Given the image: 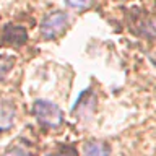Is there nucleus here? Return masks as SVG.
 Returning a JSON list of instances; mask_svg holds the SVG:
<instances>
[{
  "label": "nucleus",
  "mask_w": 156,
  "mask_h": 156,
  "mask_svg": "<svg viewBox=\"0 0 156 156\" xmlns=\"http://www.w3.org/2000/svg\"><path fill=\"white\" fill-rule=\"evenodd\" d=\"M33 115L44 129H57L63 124V112L55 102L49 99H36L33 104Z\"/></svg>",
  "instance_id": "f257e3e1"
},
{
  "label": "nucleus",
  "mask_w": 156,
  "mask_h": 156,
  "mask_svg": "<svg viewBox=\"0 0 156 156\" xmlns=\"http://www.w3.org/2000/svg\"><path fill=\"white\" fill-rule=\"evenodd\" d=\"M68 24V15L63 12H52L42 18L39 33L44 39H55Z\"/></svg>",
  "instance_id": "f03ea898"
},
{
  "label": "nucleus",
  "mask_w": 156,
  "mask_h": 156,
  "mask_svg": "<svg viewBox=\"0 0 156 156\" xmlns=\"http://www.w3.org/2000/svg\"><path fill=\"white\" fill-rule=\"evenodd\" d=\"M2 39L8 44H13V46H23L28 41V31L23 26L7 24L2 31Z\"/></svg>",
  "instance_id": "7ed1b4c3"
},
{
  "label": "nucleus",
  "mask_w": 156,
  "mask_h": 156,
  "mask_svg": "<svg viewBox=\"0 0 156 156\" xmlns=\"http://www.w3.org/2000/svg\"><path fill=\"white\" fill-rule=\"evenodd\" d=\"M96 98L91 93V90H86L83 94L78 98L75 107H73V114H78V117H91L93 111H94Z\"/></svg>",
  "instance_id": "20e7f679"
},
{
  "label": "nucleus",
  "mask_w": 156,
  "mask_h": 156,
  "mask_svg": "<svg viewBox=\"0 0 156 156\" xmlns=\"http://www.w3.org/2000/svg\"><path fill=\"white\" fill-rule=\"evenodd\" d=\"M15 106L8 101H0V132H7L15 124Z\"/></svg>",
  "instance_id": "39448f33"
},
{
  "label": "nucleus",
  "mask_w": 156,
  "mask_h": 156,
  "mask_svg": "<svg viewBox=\"0 0 156 156\" xmlns=\"http://www.w3.org/2000/svg\"><path fill=\"white\" fill-rule=\"evenodd\" d=\"M83 156H111V150L102 141H88L83 146Z\"/></svg>",
  "instance_id": "423d86ee"
},
{
  "label": "nucleus",
  "mask_w": 156,
  "mask_h": 156,
  "mask_svg": "<svg viewBox=\"0 0 156 156\" xmlns=\"http://www.w3.org/2000/svg\"><path fill=\"white\" fill-rule=\"evenodd\" d=\"M15 62H16V58H15L13 55H8V54H0V81L5 80L8 73L13 70Z\"/></svg>",
  "instance_id": "0eeeda50"
},
{
  "label": "nucleus",
  "mask_w": 156,
  "mask_h": 156,
  "mask_svg": "<svg viewBox=\"0 0 156 156\" xmlns=\"http://www.w3.org/2000/svg\"><path fill=\"white\" fill-rule=\"evenodd\" d=\"M93 0H65V3L68 5L70 8H75V10H83V8H88L91 5Z\"/></svg>",
  "instance_id": "6e6552de"
},
{
  "label": "nucleus",
  "mask_w": 156,
  "mask_h": 156,
  "mask_svg": "<svg viewBox=\"0 0 156 156\" xmlns=\"http://www.w3.org/2000/svg\"><path fill=\"white\" fill-rule=\"evenodd\" d=\"M3 156H29V153L23 148V146L15 145V146H10V148L3 153Z\"/></svg>",
  "instance_id": "1a4fd4ad"
},
{
  "label": "nucleus",
  "mask_w": 156,
  "mask_h": 156,
  "mask_svg": "<svg viewBox=\"0 0 156 156\" xmlns=\"http://www.w3.org/2000/svg\"><path fill=\"white\" fill-rule=\"evenodd\" d=\"M46 156H76V151L73 148H70V146H65L63 150L57 151V153H49Z\"/></svg>",
  "instance_id": "9d476101"
},
{
  "label": "nucleus",
  "mask_w": 156,
  "mask_h": 156,
  "mask_svg": "<svg viewBox=\"0 0 156 156\" xmlns=\"http://www.w3.org/2000/svg\"><path fill=\"white\" fill-rule=\"evenodd\" d=\"M119 2H125V0H119Z\"/></svg>",
  "instance_id": "9b49d317"
}]
</instances>
